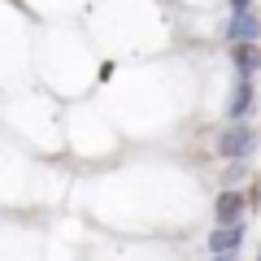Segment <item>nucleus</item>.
I'll return each instance as SVG.
<instances>
[{"instance_id": "f257e3e1", "label": "nucleus", "mask_w": 261, "mask_h": 261, "mask_svg": "<svg viewBox=\"0 0 261 261\" xmlns=\"http://www.w3.org/2000/svg\"><path fill=\"white\" fill-rule=\"evenodd\" d=\"M252 148H257V130H252L248 122H231L226 130H218V157L244 161Z\"/></svg>"}, {"instance_id": "f03ea898", "label": "nucleus", "mask_w": 261, "mask_h": 261, "mask_svg": "<svg viewBox=\"0 0 261 261\" xmlns=\"http://www.w3.org/2000/svg\"><path fill=\"white\" fill-rule=\"evenodd\" d=\"M244 209H248V200H244V192H240V187H222V192H218V200H214V218H218V226L240 222V218H244Z\"/></svg>"}, {"instance_id": "7ed1b4c3", "label": "nucleus", "mask_w": 261, "mask_h": 261, "mask_svg": "<svg viewBox=\"0 0 261 261\" xmlns=\"http://www.w3.org/2000/svg\"><path fill=\"white\" fill-rule=\"evenodd\" d=\"M226 39H231V44H257V39H261V18L252 9L231 13V22H226Z\"/></svg>"}, {"instance_id": "20e7f679", "label": "nucleus", "mask_w": 261, "mask_h": 261, "mask_svg": "<svg viewBox=\"0 0 261 261\" xmlns=\"http://www.w3.org/2000/svg\"><path fill=\"white\" fill-rule=\"evenodd\" d=\"M240 244H244V222L218 226V231L209 235V252H214V257H222V252H240Z\"/></svg>"}, {"instance_id": "39448f33", "label": "nucleus", "mask_w": 261, "mask_h": 261, "mask_svg": "<svg viewBox=\"0 0 261 261\" xmlns=\"http://www.w3.org/2000/svg\"><path fill=\"white\" fill-rule=\"evenodd\" d=\"M231 65L240 79H252L261 70V48L257 44H231Z\"/></svg>"}, {"instance_id": "423d86ee", "label": "nucleus", "mask_w": 261, "mask_h": 261, "mask_svg": "<svg viewBox=\"0 0 261 261\" xmlns=\"http://www.w3.org/2000/svg\"><path fill=\"white\" fill-rule=\"evenodd\" d=\"M252 79H240V83H235V92H231V100H226V118L231 122H244L248 118V109H252Z\"/></svg>"}, {"instance_id": "0eeeda50", "label": "nucleus", "mask_w": 261, "mask_h": 261, "mask_svg": "<svg viewBox=\"0 0 261 261\" xmlns=\"http://www.w3.org/2000/svg\"><path fill=\"white\" fill-rule=\"evenodd\" d=\"M240 178H244V161H235V170H226V187H240Z\"/></svg>"}, {"instance_id": "6e6552de", "label": "nucleus", "mask_w": 261, "mask_h": 261, "mask_svg": "<svg viewBox=\"0 0 261 261\" xmlns=\"http://www.w3.org/2000/svg\"><path fill=\"white\" fill-rule=\"evenodd\" d=\"M240 9H248V0H231V13H240Z\"/></svg>"}, {"instance_id": "1a4fd4ad", "label": "nucleus", "mask_w": 261, "mask_h": 261, "mask_svg": "<svg viewBox=\"0 0 261 261\" xmlns=\"http://www.w3.org/2000/svg\"><path fill=\"white\" fill-rule=\"evenodd\" d=\"M214 261H235V252H222V257H214Z\"/></svg>"}]
</instances>
